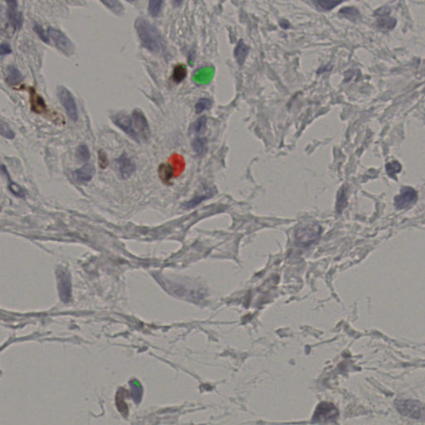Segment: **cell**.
Here are the masks:
<instances>
[{"instance_id": "6da1fadb", "label": "cell", "mask_w": 425, "mask_h": 425, "mask_svg": "<svg viewBox=\"0 0 425 425\" xmlns=\"http://www.w3.org/2000/svg\"><path fill=\"white\" fill-rule=\"evenodd\" d=\"M135 28L144 48L153 53H159L162 49L164 47L162 36L149 21L145 18H138L135 22Z\"/></svg>"}, {"instance_id": "7a4b0ae2", "label": "cell", "mask_w": 425, "mask_h": 425, "mask_svg": "<svg viewBox=\"0 0 425 425\" xmlns=\"http://www.w3.org/2000/svg\"><path fill=\"white\" fill-rule=\"evenodd\" d=\"M132 138L139 142H147L150 137V129L146 117L141 110H134L131 116Z\"/></svg>"}, {"instance_id": "3957f363", "label": "cell", "mask_w": 425, "mask_h": 425, "mask_svg": "<svg viewBox=\"0 0 425 425\" xmlns=\"http://www.w3.org/2000/svg\"><path fill=\"white\" fill-rule=\"evenodd\" d=\"M322 228L317 223H305L295 233L296 243L300 247H308L315 243L322 234Z\"/></svg>"}, {"instance_id": "277c9868", "label": "cell", "mask_w": 425, "mask_h": 425, "mask_svg": "<svg viewBox=\"0 0 425 425\" xmlns=\"http://www.w3.org/2000/svg\"><path fill=\"white\" fill-rule=\"evenodd\" d=\"M58 96L69 119L72 122H76L78 120V110L75 98L71 91L65 86H59L58 88Z\"/></svg>"}, {"instance_id": "5b68a950", "label": "cell", "mask_w": 425, "mask_h": 425, "mask_svg": "<svg viewBox=\"0 0 425 425\" xmlns=\"http://www.w3.org/2000/svg\"><path fill=\"white\" fill-rule=\"evenodd\" d=\"M48 34L49 39L51 38L53 41L54 45L56 46V48L61 51L62 53H64L68 56L73 54L75 52V46L62 31L50 27L48 28Z\"/></svg>"}, {"instance_id": "8992f818", "label": "cell", "mask_w": 425, "mask_h": 425, "mask_svg": "<svg viewBox=\"0 0 425 425\" xmlns=\"http://www.w3.org/2000/svg\"><path fill=\"white\" fill-rule=\"evenodd\" d=\"M338 415L339 411L333 404L322 402L316 408L312 420L316 423H327L336 420Z\"/></svg>"}, {"instance_id": "52a82bcc", "label": "cell", "mask_w": 425, "mask_h": 425, "mask_svg": "<svg viewBox=\"0 0 425 425\" xmlns=\"http://www.w3.org/2000/svg\"><path fill=\"white\" fill-rule=\"evenodd\" d=\"M397 409L402 415L415 420L424 418V406L413 400H398Z\"/></svg>"}, {"instance_id": "ba28073f", "label": "cell", "mask_w": 425, "mask_h": 425, "mask_svg": "<svg viewBox=\"0 0 425 425\" xmlns=\"http://www.w3.org/2000/svg\"><path fill=\"white\" fill-rule=\"evenodd\" d=\"M418 200L416 190L409 186L401 188L400 194L395 198V205L398 210H405L412 206Z\"/></svg>"}, {"instance_id": "9c48e42d", "label": "cell", "mask_w": 425, "mask_h": 425, "mask_svg": "<svg viewBox=\"0 0 425 425\" xmlns=\"http://www.w3.org/2000/svg\"><path fill=\"white\" fill-rule=\"evenodd\" d=\"M117 165H118L120 176L123 180H127L131 177L137 170V166L135 165V163L127 156V154H122L118 158Z\"/></svg>"}, {"instance_id": "30bf717a", "label": "cell", "mask_w": 425, "mask_h": 425, "mask_svg": "<svg viewBox=\"0 0 425 425\" xmlns=\"http://www.w3.org/2000/svg\"><path fill=\"white\" fill-rule=\"evenodd\" d=\"M58 279H59V294L61 296L62 300L67 302L69 301V299L71 298V286L70 277L66 271L61 270L58 275Z\"/></svg>"}, {"instance_id": "8fae6325", "label": "cell", "mask_w": 425, "mask_h": 425, "mask_svg": "<svg viewBox=\"0 0 425 425\" xmlns=\"http://www.w3.org/2000/svg\"><path fill=\"white\" fill-rule=\"evenodd\" d=\"M8 18L12 27L15 30L20 29L23 26V14L18 11V3L16 1L8 2Z\"/></svg>"}, {"instance_id": "7c38bea8", "label": "cell", "mask_w": 425, "mask_h": 425, "mask_svg": "<svg viewBox=\"0 0 425 425\" xmlns=\"http://www.w3.org/2000/svg\"><path fill=\"white\" fill-rule=\"evenodd\" d=\"M29 94H30L31 109L33 112H35L36 114H43L48 112V107L45 101L42 96L37 93V91L33 87L29 89Z\"/></svg>"}, {"instance_id": "4fadbf2b", "label": "cell", "mask_w": 425, "mask_h": 425, "mask_svg": "<svg viewBox=\"0 0 425 425\" xmlns=\"http://www.w3.org/2000/svg\"><path fill=\"white\" fill-rule=\"evenodd\" d=\"M112 121L117 127L122 129L126 134L132 137L131 129V117L124 113H119L112 117Z\"/></svg>"}, {"instance_id": "5bb4252c", "label": "cell", "mask_w": 425, "mask_h": 425, "mask_svg": "<svg viewBox=\"0 0 425 425\" xmlns=\"http://www.w3.org/2000/svg\"><path fill=\"white\" fill-rule=\"evenodd\" d=\"M95 169L91 165H85L78 170H75L73 176L77 181L81 183L89 182L93 177Z\"/></svg>"}, {"instance_id": "9a60e30c", "label": "cell", "mask_w": 425, "mask_h": 425, "mask_svg": "<svg viewBox=\"0 0 425 425\" xmlns=\"http://www.w3.org/2000/svg\"><path fill=\"white\" fill-rule=\"evenodd\" d=\"M5 80L9 86H15L22 83L23 76L15 66H9L6 71Z\"/></svg>"}, {"instance_id": "2e32d148", "label": "cell", "mask_w": 425, "mask_h": 425, "mask_svg": "<svg viewBox=\"0 0 425 425\" xmlns=\"http://www.w3.org/2000/svg\"><path fill=\"white\" fill-rule=\"evenodd\" d=\"M248 52H249V48L248 46L243 43V40L239 41L234 49V57L239 65H243L244 64L246 58L248 56Z\"/></svg>"}, {"instance_id": "e0dca14e", "label": "cell", "mask_w": 425, "mask_h": 425, "mask_svg": "<svg viewBox=\"0 0 425 425\" xmlns=\"http://www.w3.org/2000/svg\"><path fill=\"white\" fill-rule=\"evenodd\" d=\"M158 173H159L160 180H162L163 182L169 183L174 175V168L172 165H170L169 163L161 164L159 165Z\"/></svg>"}, {"instance_id": "ac0fdd59", "label": "cell", "mask_w": 425, "mask_h": 425, "mask_svg": "<svg viewBox=\"0 0 425 425\" xmlns=\"http://www.w3.org/2000/svg\"><path fill=\"white\" fill-rule=\"evenodd\" d=\"M191 145L194 151L200 156H202L207 151V141L205 138L198 137L193 141Z\"/></svg>"}, {"instance_id": "d6986e66", "label": "cell", "mask_w": 425, "mask_h": 425, "mask_svg": "<svg viewBox=\"0 0 425 425\" xmlns=\"http://www.w3.org/2000/svg\"><path fill=\"white\" fill-rule=\"evenodd\" d=\"M397 23V20L394 18H390L389 16H385V17H380L377 21V25L379 28H381L383 30H391L395 28V25Z\"/></svg>"}, {"instance_id": "ffe728a7", "label": "cell", "mask_w": 425, "mask_h": 425, "mask_svg": "<svg viewBox=\"0 0 425 425\" xmlns=\"http://www.w3.org/2000/svg\"><path fill=\"white\" fill-rule=\"evenodd\" d=\"M314 4L317 8L323 11H330L333 9L336 6L339 5L342 2L335 0H316L314 1Z\"/></svg>"}, {"instance_id": "44dd1931", "label": "cell", "mask_w": 425, "mask_h": 425, "mask_svg": "<svg viewBox=\"0 0 425 425\" xmlns=\"http://www.w3.org/2000/svg\"><path fill=\"white\" fill-rule=\"evenodd\" d=\"M186 75H187V70L185 65H177L175 67L173 71L172 79L176 83H180L185 80Z\"/></svg>"}, {"instance_id": "7402d4cb", "label": "cell", "mask_w": 425, "mask_h": 425, "mask_svg": "<svg viewBox=\"0 0 425 425\" xmlns=\"http://www.w3.org/2000/svg\"><path fill=\"white\" fill-rule=\"evenodd\" d=\"M0 135L8 140H13L15 137V133L10 126L0 117Z\"/></svg>"}, {"instance_id": "603a6c76", "label": "cell", "mask_w": 425, "mask_h": 425, "mask_svg": "<svg viewBox=\"0 0 425 425\" xmlns=\"http://www.w3.org/2000/svg\"><path fill=\"white\" fill-rule=\"evenodd\" d=\"M339 15L349 18L351 20H354L359 17V11L354 7H346L339 11Z\"/></svg>"}, {"instance_id": "cb8c5ba5", "label": "cell", "mask_w": 425, "mask_h": 425, "mask_svg": "<svg viewBox=\"0 0 425 425\" xmlns=\"http://www.w3.org/2000/svg\"><path fill=\"white\" fill-rule=\"evenodd\" d=\"M76 156L81 162H86L90 159V150L86 144H80L76 151Z\"/></svg>"}, {"instance_id": "d4e9b609", "label": "cell", "mask_w": 425, "mask_h": 425, "mask_svg": "<svg viewBox=\"0 0 425 425\" xmlns=\"http://www.w3.org/2000/svg\"><path fill=\"white\" fill-rule=\"evenodd\" d=\"M163 1L161 0H150L148 6V11L152 17L159 15L162 8Z\"/></svg>"}, {"instance_id": "484cf974", "label": "cell", "mask_w": 425, "mask_h": 425, "mask_svg": "<svg viewBox=\"0 0 425 425\" xmlns=\"http://www.w3.org/2000/svg\"><path fill=\"white\" fill-rule=\"evenodd\" d=\"M124 390H121L117 393V397H116V402H117V406L120 412L122 413L123 415H127L128 413V408L124 400Z\"/></svg>"}, {"instance_id": "4316f807", "label": "cell", "mask_w": 425, "mask_h": 425, "mask_svg": "<svg viewBox=\"0 0 425 425\" xmlns=\"http://www.w3.org/2000/svg\"><path fill=\"white\" fill-rule=\"evenodd\" d=\"M212 106V101L209 98H201L195 104V113L200 114Z\"/></svg>"}, {"instance_id": "83f0119b", "label": "cell", "mask_w": 425, "mask_h": 425, "mask_svg": "<svg viewBox=\"0 0 425 425\" xmlns=\"http://www.w3.org/2000/svg\"><path fill=\"white\" fill-rule=\"evenodd\" d=\"M385 169H386V172H387L389 176L391 178H395V175H397L398 173H400L402 170V166L398 161L394 160L392 162L387 163L385 165Z\"/></svg>"}, {"instance_id": "f1b7e54d", "label": "cell", "mask_w": 425, "mask_h": 425, "mask_svg": "<svg viewBox=\"0 0 425 425\" xmlns=\"http://www.w3.org/2000/svg\"><path fill=\"white\" fill-rule=\"evenodd\" d=\"M206 123H207V117H205V116L200 117L192 125L193 132L196 134L203 133L206 128Z\"/></svg>"}, {"instance_id": "f546056e", "label": "cell", "mask_w": 425, "mask_h": 425, "mask_svg": "<svg viewBox=\"0 0 425 425\" xmlns=\"http://www.w3.org/2000/svg\"><path fill=\"white\" fill-rule=\"evenodd\" d=\"M210 197V195H199V196H195L194 199L189 201V202L185 203V205H184V207L185 209H193V208H195V206H197V205H200V203L204 201V200H206L207 199Z\"/></svg>"}, {"instance_id": "4dcf8cb0", "label": "cell", "mask_w": 425, "mask_h": 425, "mask_svg": "<svg viewBox=\"0 0 425 425\" xmlns=\"http://www.w3.org/2000/svg\"><path fill=\"white\" fill-rule=\"evenodd\" d=\"M102 3L107 6V8L112 9L116 14H119L123 12V6L118 1H102Z\"/></svg>"}, {"instance_id": "1f68e13d", "label": "cell", "mask_w": 425, "mask_h": 425, "mask_svg": "<svg viewBox=\"0 0 425 425\" xmlns=\"http://www.w3.org/2000/svg\"><path fill=\"white\" fill-rule=\"evenodd\" d=\"M34 31H35L36 33L38 34V37L41 38V40L44 42L46 43H49V37H48V33H46L44 29H43L40 25H38V24H35L34 25V28H33Z\"/></svg>"}, {"instance_id": "d6a6232c", "label": "cell", "mask_w": 425, "mask_h": 425, "mask_svg": "<svg viewBox=\"0 0 425 425\" xmlns=\"http://www.w3.org/2000/svg\"><path fill=\"white\" fill-rule=\"evenodd\" d=\"M99 165L102 169H105L108 165V159L106 153L101 149L99 151Z\"/></svg>"}, {"instance_id": "836d02e7", "label": "cell", "mask_w": 425, "mask_h": 425, "mask_svg": "<svg viewBox=\"0 0 425 425\" xmlns=\"http://www.w3.org/2000/svg\"><path fill=\"white\" fill-rule=\"evenodd\" d=\"M12 53L10 46L7 43H1L0 44V56H6Z\"/></svg>"}, {"instance_id": "e575fe53", "label": "cell", "mask_w": 425, "mask_h": 425, "mask_svg": "<svg viewBox=\"0 0 425 425\" xmlns=\"http://www.w3.org/2000/svg\"><path fill=\"white\" fill-rule=\"evenodd\" d=\"M390 13V8H388L387 7H382L375 12V15L379 16V17H385V16H389Z\"/></svg>"}]
</instances>
